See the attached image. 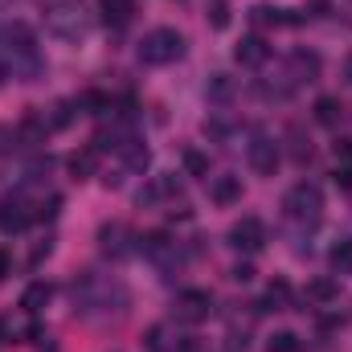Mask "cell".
I'll return each mask as SVG.
<instances>
[{"label":"cell","instance_id":"cell-1","mask_svg":"<svg viewBox=\"0 0 352 352\" xmlns=\"http://www.w3.org/2000/svg\"><path fill=\"white\" fill-rule=\"evenodd\" d=\"M45 29L62 41H82L90 33V12L82 0H58L50 12H45Z\"/></svg>","mask_w":352,"mask_h":352},{"label":"cell","instance_id":"cell-2","mask_svg":"<svg viewBox=\"0 0 352 352\" xmlns=\"http://www.w3.org/2000/svg\"><path fill=\"white\" fill-rule=\"evenodd\" d=\"M184 54V37L176 29H152L144 41H140V62L144 66H168Z\"/></svg>","mask_w":352,"mask_h":352},{"label":"cell","instance_id":"cell-3","mask_svg":"<svg viewBox=\"0 0 352 352\" xmlns=\"http://www.w3.org/2000/svg\"><path fill=\"white\" fill-rule=\"evenodd\" d=\"M283 209H287V217H295V221H316L320 209H324V192L303 180V184H295V188L283 197Z\"/></svg>","mask_w":352,"mask_h":352},{"label":"cell","instance_id":"cell-4","mask_svg":"<svg viewBox=\"0 0 352 352\" xmlns=\"http://www.w3.org/2000/svg\"><path fill=\"white\" fill-rule=\"evenodd\" d=\"M246 160H250V168L263 176H274V168H278V160H283V152H278V144L270 140V135H254L250 140V148H246Z\"/></svg>","mask_w":352,"mask_h":352},{"label":"cell","instance_id":"cell-5","mask_svg":"<svg viewBox=\"0 0 352 352\" xmlns=\"http://www.w3.org/2000/svg\"><path fill=\"white\" fill-rule=\"evenodd\" d=\"M266 242V230L258 217H242V221H234V230H230V246L234 250H246V254H254V250H263Z\"/></svg>","mask_w":352,"mask_h":352},{"label":"cell","instance_id":"cell-6","mask_svg":"<svg viewBox=\"0 0 352 352\" xmlns=\"http://www.w3.org/2000/svg\"><path fill=\"white\" fill-rule=\"evenodd\" d=\"M209 307H213L209 291H184V295L176 299V320H184V324H201V320L209 316Z\"/></svg>","mask_w":352,"mask_h":352},{"label":"cell","instance_id":"cell-7","mask_svg":"<svg viewBox=\"0 0 352 352\" xmlns=\"http://www.w3.org/2000/svg\"><path fill=\"white\" fill-rule=\"evenodd\" d=\"M234 58H238V66H250V70H258L266 58H270V45H266V37H242L238 41V50H234Z\"/></svg>","mask_w":352,"mask_h":352},{"label":"cell","instance_id":"cell-8","mask_svg":"<svg viewBox=\"0 0 352 352\" xmlns=\"http://www.w3.org/2000/svg\"><path fill=\"white\" fill-rule=\"evenodd\" d=\"M29 205L21 201V197H12V201H0V230L4 234H16V230H25L29 226Z\"/></svg>","mask_w":352,"mask_h":352},{"label":"cell","instance_id":"cell-9","mask_svg":"<svg viewBox=\"0 0 352 352\" xmlns=\"http://www.w3.org/2000/svg\"><path fill=\"white\" fill-rule=\"evenodd\" d=\"M98 8H102L107 29H127L135 16V0H98Z\"/></svg>","mask_w":352,"mask_h":352},{"label":"cell","instance_id":"cell-10","mask_svg":"<svg viewBox=\"0 0 352 352\" xmlns=\"http://www.w3.org/2000/svg\"><path fill=\"white\" fill-rule=\"evenodd\" d=\"M209 197L217 205H234V201H242V180L238 176H213L209 180Z\"/></svg>","mask_w":352,"mask_h":352},{"label":"cell","instance_id":"cell-11","mask_svg":"<svg viewBox=\"0 0 352 352\" xmlns=\"http://www.w3.org/2000/svg\"><path fill=\"white\" fill-rule=\"evenodd\" d=\"M340 115H344L340 98H332V94L316 98V123H320V127H336V123H340Z\"/></svg>","mask_w":352,"mask_h":352},{"label":"cell","instance_id":"cell-12","mask_svg":"<svg viewBox=\"0 0 352 352\" xmlns=\"http://www.w3.org/2000/svg\"><path fill=\"white\" fill-rule=\"evenodd\" d=\"M291 70H295V78H316L320 74V58L316 54H307V50H299V54H291Z\"/></svg>","mask_w":352,"mask_h":352},{"label":"cell","instance_id":"cell-13","mask_svg":"<svg viewBox=\"0 0 352 352\" xmlns=\"http://www.w3.org/2000/svg\"><path fill=\"white\" fill-rule=\"evenodd\" d=\"M205 94H209V102H230V98H234V78L213 74V78L205 82Z\"/></svg>","mask_w":352,"mask_h":352},{"label":"cell","instance_id":"cell-14","mask_svg":"<svg viewBox=\"0 0 352 352\" xmlns=\"http://www.w3.org/2000/svg\"><path fill=\"white\" fill-rule=\"evenodd\" d=\"M328 263H332L336 274H352V238H344V242H336V246H332Z\"/></svg>","mask_w":352,"mask_h":352},{"label":"cell","instance_id":"cell-15","mask_svg":"<svg viewBox=\"0 0 352 352\" xmlns=\"http://www.w3.org/2000/svg\"><path fill=\"white\" fill-rule=\"evenodd\" d=\"M140 250H144L148 258H160V263H164V258L173 254V242H168V234H148Z\"/></svg>","mask_w":352,"mask_h":352},{"label":"cell","instance_id":"cell-16","mask_svg":"<svg viewBox=\"0 0 352 352\" xmlns=\"http://www.w3.org/2000/svg\"><path fill=\"white\" fill-rule=\"evenodd\" d=\"M45 303H50V287H45V283H33V287L21 295V307H25V311H41Z\"/></svg>","mask_w":352,"mask_h":352},{"label":"cell","instance_id":"cell-17","mask_svg":"<svg viewBox=\"0 0 352 352\" xmlns=\"http://www.w3.org/2000/svg\"><path fill=\"white\" fill-rule=\"evenodd\" d=\"M98 238H102V250H107V254H123V238H127V230H123V226H107Z\"/></svg>","mask_w":352,"mask_h":352},{"label":"cell","instance_id":"cell-18","mask_svg":"<svg viewBox=\"0 0 352 352\" xmlns=\"http://www.w3.org/2000/svg\"><path fill=\"white\" fill-rule=\"evenodd\" d=\"M307 299L332 303V299H336V283H332V278H316V283H307Z\"/></svg>","mask_w":352,"mask_h":352},{"label":"cell","instance_id":"cell-19","mask_svg":"<svg viewBox=\"0 0 352 352\" xmlns=\"http://www.w3.org/2000/svg\"><path fill=\"white\" fill-rule=\"evenodd\" d=\"M70 173L78 176V180L94 173V148H90V152H74V156H70Z\"/></svg>","mask_w":352,"mask_h":352},{"label":"cell","instance_id":"cell-20","mask_svg":"<svg viewBox=\"0 0 352 352\" xmlns=\"http://www.w3.org/2000/svg\"><path fill=\"white\" fill-rule=\"evenodd\" d=\"M209 25H213V29H226V25H230V4H226V0H213V4H209Z\"/></svg>","mask_w":352,"mask_h":352},{"label":"cell","instance_id":"cell-21","mask_svg":"<svg viewBox=\"0 0 352 352\" xmlns=\"http://www.w3.org/2000/svg\"><path fill=\"white\" fill-rule=\"evenodd\" d=\"M295 349H299V336H295V332H278V336L266 344V352H295Z\"/></svg>","mask_w":352,"mask_h":352},{"label":"cell","instance_id":"cell-22","mask_svg":"<svg viewBox=\"0 0 352 352\" xmlns=\"http://www.w3.org/2000/svg\"><path fill=\"white\" fill-rule=\"evenodd\" d=\"M184 168H188L192 176H209V160H205L201 152H192V148H188V152H184Z\"/></svg>","mask_w":352,"mask_h":352},{"label":"cell","instance_id":"cell-23","mask_svg":"<svg viewBox=\"0 0 352 352\" xmlns=\"http://www.w3.org/2000/svg\"><path fill=\"white\" fill-rule=\"evenodd\" d=\"M291 156H295V160H307V156H311V144L303 140L299 127H291Z\"/></svg>","mask_w":352,"mask_h":352},{"label":"cell","instance_id":"cell-24","mask_svg":"<svg viewBox=\"0 0 352 352\" xmlns=\"http://www.w3.org/2000/svg\"><path fill=\"white\" fill-rule=\"evenodd\" d=\"M230 278H234V283H250V278H254V266H250V263H238L234 270H230Z\"/></svg>","mask_w":352,"mask_h":352},{"label":"cell","instance_id":"cell-25","mask_svg":"<svg viewBox=\"0 0 352 352\" xmlns=\"http://www.w3.org/2000/svg\"><path fill=\"white\" fill-rule=\"evenodd\" d=\"M340 74H344V82H349V87H352V54H349V58H344V70H340Z\"/></svg>","mask_w":352,"mask_h":352},{"label":"cell","instance_id":"cell-26","mask_svg":"<svg viewBox=\"0 0 352 352\" xmlns=\"http://www.w3.org/2000/svg\"><path fill=\"white\" fill-rule=\"evenodd\" d=\"M8 266H12V263H8V254H4V250H0V278H4V274H8Z\"/></svg>","mask_w":352,"mask_h":352},{"label":"cell","instance_id":"cell-27","mask_svg":"<svg viewBox=\"0 0 352 352\" xmlns=\"http://www.w3.org/2000/svg\"><path fill=\"white\" fill-rule=\"evenodd\" d=\"M8 4H12V0H0V8H8Z\"/></svg>","mask_w":352,"mask_h":352}]
</instances>
